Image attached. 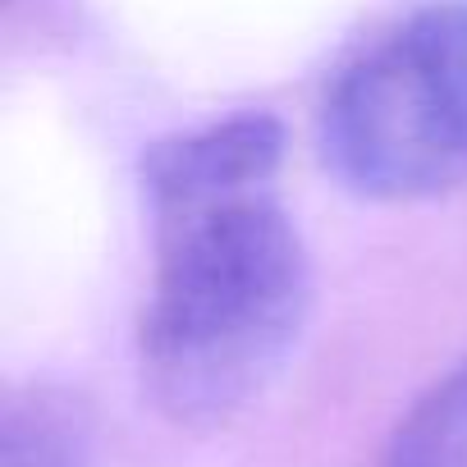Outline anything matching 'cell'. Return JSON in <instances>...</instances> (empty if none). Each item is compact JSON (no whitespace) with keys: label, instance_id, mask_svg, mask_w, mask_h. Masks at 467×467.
Listing matches in <instances>:
<instances>
[{"label":"cell","instance_id":"cell-1","mask_svg":"<svg viewBox=\"0 0 467 467\" xmlns=\"http://www.w3.org/2000/svg\"><path fill=\"white\" fill-rule=\"evenodd\" d=\"M156 234L142 389L179 426H224L294 358L317 294L312 253L271 192L156 220Z\"/></svg>","mask_w":467,"mask_h":467},{"label":"cell","instance_id":"cell-2","mask_svg":"<svg viewBox=\"0 0 467 467\" xmlns=\"http://www.w3.org/2000/svg\"><path fill=\"white\" fill-rule=\"evenodd\" d=\"M326 170L367 202L467 183V0H426L367 42L317 115Z\"/></svg>","mask_w":467,"mask_h":467},{"label":"cell","instance_id":"cell-3","mask_svg":"<svg viewBox=\"0 0 467 467\" xmlns=\"http://www.w3.org/2000/svg\"><path fill=\"white\" fill-rule=\"evenodd\" d=\"M285 161V124L266 110H244L192 133H174L142 156V197L156 220L266 192Z\"/></svg>","mask_w":467,"mask_h":467},{"label":"cell","instance_id":"cell-4","mask_svg":"<svg viewBox=\"0 0 467 467\" xmlns=\"http://www.w3.org/2000/svg\"><path fill=\"white\" fill-rule=\"evenodd\" d=\"M0 467H97L88 408L60 385L15 389L0 408Z\"/></svg>","mask_w":467,"mask_h":467},{"label":"cell","instance_id":"cell-5","mask_svg":"<svg viewBox=\"0 0 467 467\" xmlns=\"http://www.w3.org/2000/svg\"><path fill=\"white\" fill-rule=\"evenodd\" d=\"M380 467H467V358L412 399L385 440Z\"/></svg>","mask_w":467,"mask_h":467}]
</instances>
